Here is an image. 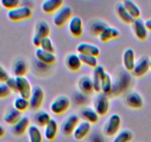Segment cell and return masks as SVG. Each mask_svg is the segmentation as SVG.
Listing matches in <instances>:
<instances>
[{
  "instance_id": "cell-24",
  "label": "cell",
  "mask_w": 151,
  "mask_h": 142,
  "mask_svg": "<svg viewBox=\"0 0 151 142\" xmlns=\"http://www.w3.org/2000/svg\"><path fill=\"white\" fill-rule=\"evenodd\" d=\"M78 87L81 92L83 94H89L94 91L92 78L88 75H83L78 81Z\"/></svg>"
},
{
  "instance_id": "cell-19",
  "label": "cell",
  "mask_w": 151,
  "mask_h": 142,
  "mask_svg": "<svg viewBox=\"0 0 151 142\" xmlns=\"http://www.w3.org/2000/svg\"><path fill=\"white\" fill-rule=\"evenodd\" d=\"M35 56L39 62L45 64L50 65L52 64L56 60V56L55 53L47 52L43 49L38 47L35 50Z\"/></svg>"
},
{
  "instance_id": "cell-38",
  "label": "cell",
  "mask_w": 151,
  "mask_h": 142,
  "mask_svg": "<svg viewBox=\"0 0 151 142\" xmlns=\"http://www.w3.org/2000/svg\"><path fill=\"white\" fill-rule=\"evenodd\" d=\"M0 3L1 7L7 9V10L14 9L21 5V1L19 0H1Z\"/></svg>"
},
{
  "instance_id": "cell-36",
  "label": "cell",
  "mask_w": 151,
  "mask_h": 142,
  "mask_svg": "<svg viewBox=\"0 0 151 142\" xmlns=\"http://www.w3.org/2000/svg\"><path fill=\"white\" fill-rule=\"evenodd\" d=\"M80 59H81L82 64L87 65L90 67L95 68L98 66V60L97 57L93 56H88V55L79 54Z\"/></svg>"
},
{
  "instance_id": "cell-20",
  "label": "cell",
  "mask_w": 151,
  "mask_h": 142,
  "mask_svg": "<svg viewBox=\"0 0 151 142\" xmlns=\"http://www.w3.org/2000/svg\"><path fill=\"white\" fill-rule=\"evenodd\" d=\"M119 36H120V32L119 29L114 27L108 26L102 31V33L98 36L102 42H107L110 40L118 38Z\"/></svg>"
},
{
  "instance_id": "cell-44",
  "label": "cell",
  "mask_w": 151,
  "mask_h": 142,
  "mask_svg": "<svg viewBox=\"0 0 151 142\" xmlns=\"http://www.w3.org/2000/svg\"><path fill=\"white\" fill-rule=\"evenodd\" d=\"M5 135V129L2 125L0 124V138H2Z\"/></svg>"
},
{
  "instance_id": "cell-14",
  "label": "cell",
  "mask_w": 151,
  "mask_h": 142,
  "mask_svg": "<svg viewBox=\"0 0 151 142\" xmlns=\"http://www.w3.org/2000/svg\"><path fill=\"white\" fill-rule=\"evenodd\" d=\"M77 51L79 54L88 55L95 57H97L100 54V50L98 46L88 42H82L78 44Z\"/></svg>"
},
{
  "instance_id": "cell-28",
  "label": "cell",
  "mask_w": 151,
  "mask_h": 142,
  "mask_svg": "<svg viewBox=\"0 0 151 142\" xmlns=\"http://www.w3.org/2000/svg\"><path fill=\"white\" fill-rule=\"evenodd\" d=\"M27 71V65L23 59H18L12 67V72L15 77L24 76Z\"/></svg>"
},
{
  "instance_id": "cell-23",
  "label": "cell",
  "mask_w": 151,
  "mask_h": 142,
  "mask_svg": "<svg viewBox=\"0 0 151 142\" xmlns=\"http://www.w3.org/2000/svg\"><path fill=\"white\" fill-rule=\"evenodd\" d=\"M66 66L71 71H78L81 69L82 66V62L80 59L79 54L70 53L66 58Z\"/></svg>"
},
{
  "instance_id": "cell-34",
  "label": "cell",
  "mask_w": 151,
  "mask_h": 142,
  "mask_svg": "<svg viewBox=\"0 0 151 142\" xmlns=\"http://www.w3.org/2000/svg\"><path fill=\"white\" fill-rule=\"evenodd\" d=\"M13 107L21 112H24L29 107V99L18 96L13 101Z\"/></svg>"
},
{
  "instance_id": "cell-27",
  "label": "cell",
  "mask_w": 151,
  "mask_h": 142,
  "mask_svg": "<svg viewBox=\"0 0 151 142\" xmlns=\"http://www.w3.org/2000/svg\"><path fill=\"white\" fill-rule=\"evenodd\" d=\"M29 142H42L43 135L39 127L36 124H31L27 130Z\"/></svg>"
},
{
  "instance_id": "cell-39",
  "label": "cell",
  "mask_w": 151,
  "mask_h": 142,
  "mask_svg": "<svg viewBox=\"0 0 151 142\" xmlns=\"http://www.w3.org/2000/svg\"><path fill=\"white\" fill-rule=\"evenodd\" d=\"M10 89L7 87L5 82H0V99H4L10 96L11 93Z\"/></svg>"
},
{
  "instance_id": "cell-30",
  "label": "cell",
  "mask_w": 151,
  "mask_h": 142,
  "mask_svg": "<svg viewBox=\"0 0 151 142\" xmlns=\"http://www.w3.org/2000/svg\"><path fill=\"white\" fill-rule=\"evenodd\" d=\"M51 119L50 113L45 110H39L34 115V120L38 127H45Z\"/></svg>"
},
{
  "instance_id": "cell-41",
  "label": "cell",
  "mask_w": 151,
  "mask_h": 142,
  "mask_svg": "<svg viewBox=\"0 0 151 142\" xmlns=\"http://www.w3.org/2000/svg\"><path fill=\"white\" fill-rule=\"evenodd\" d=\"M10 75H9L8 72L6 70L5 68L0 64V82H5L7 79L9 78Z\"/></svg>"
},
{
  "instance_id": "cell-31",
  "label": "cell",
  "mask_w": 151,
  "mask_h": 142,
  "mask_svg": "<svg viewBox=\"0 0 151 142\" xmlns=\"http://www.w3.org/2000/svg\"><path fill=\"white\" fill-rule=\"evenodd\" d=\"M122 4L134 19L140 18L142 12L137 3L131 1V0H125L122 2Z\"/></svg>"
},
{
  "instance_id": "cell-11",
  "label": "cell",
  "mask_w": 151,
  "mask_h": 142,
  "mask_svg": "<svg viewBox=\"0 0 151 142\" xmlns=\"http://www.w3.org/2000/svg\"><path fill=\"white\" fill-rule=\"evenodd\" d=\"M132 28L135 36L138 39L144 41L147 38L148 30L145 24V21L142 18L135 19L132 23Z\"/></svg>"
},
{
  "instance_id": "cell-7",
  "label": "cell",
  "mask_w": 151,
  "mask_h": 142,
  "mask_svg": "<svg viewBox=\"0 0 151 142\" xmlns=\"http://www.w3.org/2000/svg\"><path fill=\"white\" fill-rule=\"evenodd\" d=\"M94 109L100 116L106 115L109 109V100L108 96L99 93L94 101Z\"/></svg>"
},
{
  "instance_id": "cell-35",
  "label": "cell",
  "mask_w": 151,
  "mask_h": 142,
  "mask_svg": "<svg viewBox=\"0 0 151 142\" xmlns=\"http://www.w3.org/2000/svg\"><path fill=\"white\" fill-rule=\"evenodd\" d=\"M106 27H108L106 22H103V21L97 20L91 24V26H90V31L93 35L99 36Z\"/></svg>"
},
{
  "instance_id": "cell-16",
  "label": "cell",
  "mask_w": 151,
  "mask_h": 142,
  "mask_svg": "<svg viewBox=\"0 0 151 142\" xmlns=\"http://www.w3.org/2000/svg\"><path fill=\"white\" fill-rule=\"evenodd\" d=\"M30 126L29 118L27 116H22V118L15 124L12 126V132L17 136H21L27 131Z\"/></svg>"
},
{
  "instance_id": "cell-29",
  "label": "cell",
  "mask_w": 151,
  "mask_h": 142,
  "mask_svg": "<svg viewBox=\"0 0 151 142\" xmlns=\"http://www.w3.org/2000/svg\"><path fill=\"white\" fill-rule=\"evenodd\" d=\"M112 91H113V82H112L111 76L109 72L106 71L102 77L101 93L108 96V95L111 94Z\"/></svg>"
},
{
  "instance_id": "cell-33",
  "label": "cell",
  "mask_w": 151,
  "mask_h": 142,
  "mask_svg": "<svg viewBox=\"0 0 151 142\" xmlns=\"http://www.w3.org/2000/svg\"><path fill=\"white\" fill-rule=\"evenodd\" d=\"M132 139V132L127 129H124L119 131V133L114 136L113 142H131Z\"/></svg>"
},
{
  "instance_id": "cell-8",
  "label": "cell",
  "mask_w": 151,
  "mask_h": 142,
  "mask_svg": "<svg viewBox=\"0 0 151 142\" xmlns=\"http://www.w3.org/2000/svg\"><path fill=\"white\" fill-rule=\"evenodd\" d=\"M44 99V92L40 86L32 87V92L29 98V107L32 109H38L42 104Z\"/></svg>"
},
{
  "instance_id": "cell-12",
  "label": "cell",
  "mask_w": 151,
  "mask_h": 142,
  "mask_svg": "<svg viewBox=\"0 0 151 142\" xmlns=\"http://www.w3.org/2000/svg\"><path fill=\"white\" fill-rule=\"evenodd\" d=\"M91 129V124L89 122L84 120L80 121L72 133L74 138L77 141L83 140L89 134Z\"/></svg>"
},
{
  "instance_id": "cell-6",
  "label": "cell",
  "mask_w": 151,
  "mask_h": 142,
  "mask_svg": "<svg viewBox=\"0 0 151 142\" xmlns=\"http://www.w3.org/2000/svg\"><path fill=\"white\" fill-rule=\"evenodd\" d=\"M16 92L21 97L29 99L32 92V86L30 81L27 77L19 76L16 77Z\"/></svg>"
},
{
  "instance_id": "cell-26",
  "label": "cell",
  "mask_w": 151,
  "mask_h": 142,
  "mask_svg": "<svg viewBox=\"0 0 151 142\" xmlns=\"http://www.w3.org/2000/svg\"><path fill=\"white\" fill-rule=\"evenodd\" d=\"M22 118V112L18 111L14 107L9 109L7 112L4 113L3 120L4 122L8 125L13 126L16 124L20 118Z\"/></svg>"
},
{
  "instance_id": "cell-2",
  "label": "cell",
  "mask_w": 151,
  "mask_h": 142,
  "mask_svg": "<svg viewBox=\"0 0 151 142\" xmlns=\"http://www.w3.org/2000/svg\"><path fill=\"white\" fill-rule=\"evenodd\" d=\"M71 104L70 99L65 95L58 96L50 104V110L55 115H60L68 110Z\"/></svg>"
},
{
  "instance_id": "cell-21",
  "label": "cell",
  "mask_w": 151,
  "mask_h": 142,
  "mask_svg": "<svg viewBox=\"0 0 151 142\" xmlns=\"http://www.w3.org/2000/svg\"><path fill=\"white\" fill-rule=\"evenodd\" d=\"M63 0H45L41 4V9L46 13H55L63 6Z\"/></svg>"
},
{
  "instance_id": "cell-18",
  "label": "cell",
  "mask_w": 151,
  "mask_h": 142,
  "mask_svg": "<svg viewBox=\"0 0 151 142\" xmlns=\"http://www.w3.org/2000/svg\"><path fill=\"white\" fill-rule=\"evenodd\" d=\"M59 127L58 122L54 118H52L50 122L44 127V136L48 141H53L57 136Z\"/></svg>"
},
{
  "instance_id": "cell-1",
  "label": "cell",
  "mask_w": 151,
  "mask_h": 142,
  "mask_svg": "<svg viewBox=\"0 0 151 142\" xmlns=\"http://www.w3.org/2000/svg\"><path fill=\"white\" fill-rule=\"evenodd\" d=\"M32 16V10L27 5H20L12 10H7V16L10 21L19 22L29 19Z\"/></svg>"
},
{
  "instance_id": "cell-22",
  "label": "cell",
  "mask_w": 151,
  "mask_h": 142,
  "mask_svg": "<svg viewBox=\"0 0 151 142\" xmlns=\"http://www.w3.org/2000/svg\"><path fill=\"white\" fill-rule=\"evenodd\" d=\"M106 72L104 67L102 65H98L94 69L92 75V81L94 85V91L99 93H101V80L103 75Z\"/></svg>"
},
{
  "instance_id": "cell-25",
  "label": "cell",
  "mask_w": 151,
  "mask_h": 142,
  "mask_svg": "<svg viewBox=\"0 0 151 142\" xmlns=\"http://www.w3.org/2000/svg\"><path fill=\"white\" fill-rule=\"evenodd\" d=\"M81 117L84 119V121H86L89 122L90 124H95L98 121L99 116L95 109L90 106H86L83 108L81 112Z\"/></svg>"
},
{
  "instance_id": "cell-9",
  "label": "cell",
  "mask_w": 151,
  "mask_h": 142,
  "mask_svg": "<svg viewBox=\"0 0 151 142\" xmlns=\"http://www.w3.org/2000/svg\"><path fill=\"white\" fill-rule=\"evenodd\" d=\"M150 59L147 56H142L137 60L132 73L136 77H142L150 70Z\"/></svg>"
},
{
  "instance_id": "cell-3",
  "label": "cell",
  "mask_w": 151,
  "mask_h": 142,
  "mask_svg": "<svg viewBox=\"0 0 151 142\" xmlns=\"http://www.w3.org/2000/svg\"><path fill=\"white\" fill-rule=\"evenodd\" d=\"M50 33V27L49 24L45 21H40L36 24L35 28L33 37H32V44L35 47L40 46L41 40L44 38L49 37Z\"/></svg>"
},
{
  "instance_id": "cell-32",
  "label": "cell",
  "mask_w": 151,
  "mask_h": 142,
  "mask_svg": "<svg viewBox=\"0 0 151 142\" xmlns=\"http://www.w3.org/2000/svg\"><path fill=\"white\" fill-rule=\"evenodd\" d=\"M116 13L119 16V19L126 24H131L132 25L133 22L134 21V19L131 16L128 10L125 9L124 5L122 4H119L116 7Z\"/></svg>"
},
{
  "instance_id": "cell-13",
  "label": "cell",
  "mask_w": 151,
  "mask_h": 142,
  "mask_svg": "<svg viewBox=\"0 0 151 142\" xmlns=\"http://www.w3.org/2000/svg\"><path fill=\"white\" fill-rule=\"evenodd\" d=\"M69 32L75 37H80L83 33V23L80 16H72L69 21L68 25Z\"/></svg>"
},
{
  "instance_id": "cell-4",
  "label": "cell",
  "mask_w": 151,
  "mask_h": 142,
  "mask_svg": "<svg viewBox=\"0 0 151 142\" xmlns=\"http://www.w3.org/2000/svg\"><path fill=\"white\" fill-rule=\"evenodd\" d=\"M121 127V118L118 114H112L103 127V133L106 136L116 135Z\"/></svg>"
},
{
  "instance_id": "cell-17",
  "label": "cell",
  "mask_w": 151,
  "mask_h": 142,
  "mask_svg": "<svg viewBox=\"0 0 151 142\" xmlns=\"http://www.w3.org/2000/svg\"><path fill=\"white\" fill-rule=\"evenodd\" d=\"M126 103L130 107L140 109L144 104V100L141 95L136 91L131 92L126 96Z\"/></svg>"
},
{
  "instance_id": "cell-40",
  "label": "cell",
  "mask_w": 151,
  "mask_h": 142,
  "mask_svg": "<svg viewBox=\"0 0 151 142\" xmlns=\"http://www.w3.org/2000/svg\"><path fill=\"white\" fill-rule=\"evenodd\" d=\"M5 84H7V87L10 89L11 91L16 92V77H9L8 79L5 81Z\"/></svg>"
},
{
  "instance_id": "cell-37",
  "label": "cell",
  "mask_w": 151,
  "mask_h": 142,
  "mask_svg": "<svg viewBox=\"0 0 151 142\" xmlns=\"http://www.w3.org/2000/svg\"><path fill=\"white\" fill-rule=\"evenodd\" d=\"M40 48L43 49V50H46L47 52H50V53H55V46L53 44L52 41L50 37H47L41 40V43H40Z\"/></svg>"
},
{
  "instance_id": "cell-15",
  "label": "cell",
  "mask_w": 151,
  "mask_h": 142,
  "mask_svg": "<svg viewBox=\"0 0 151 142\" xmlns=\"http://www.w3.org/2000/svg\"><path fill=\"white\" fill-rule=\"evenodd\" d=\"M136 62L137 60H136L134 50L132 48H127L124 51L123 56H122V63H123L124 67L127 71L132 72L135 66Z\"/></svg>"
},
{
  "instance_id": "cell-10",
  "label": "cell",
  "mask_w": 151,
  "mask_h": 142,
  "mask_svg": "<svg viewBox=\"0 0 151 142\" xmlns=\"http://www.w3.org/2000/svg\"><path fill=\"white\" fill-rule=\"evenodd\" d=\"M79 122L80 118L78 115H75V114L69 115L62 123V133L65 135H69L72 134Z\"/></svg>"
},
{
  "instance_id": "cell-42",
  "label": "cell",
  "mask_w": 151,
  "mask_h": 142,
  "mask_svg": "<svg viewBox=\"0 0 151 142\" xmlns=\"http://www.w3.org/2000/svg\"><path fill=\"white\" fill-rule=\"evenodd\" d=\"M91 142H104V141L100 135H94L91 139Z\"/></svg>"
},
{
  "instance_id": "cell-5",
  "label": "cell",
  "mask_w": 151,
  "mask_h": 142,
  "mask_svg": "<svg viewBox=\"0 0 151 142\" xmlns=\"http://www.w3.org/2000/svg\"><path fill=\"white\" fill-rule=\"evenodd\" d=\"M72 14V10L69 6L63 5L53 16V24L56 27L63 26L68 21L70 20Z\"/></svg>"
},
{
  "instance_id": "cell-46",
  "label": "cell",
  "mask_w": 151,
  "mask_h": 142,
  "mask_svg": "<svg viewBox=\"0 0 151 142\" xmlns=\"http://www.w3.org/2000/svg\"><path fill=\"white\" fill-rule=\"evenodd\" d=\"M1 3H0V9H1Z\"/></svg>"
},
{
  "instance_id": "cell-43",
  "label": "cell",
  "mask_w": 151,
  "mask_h": 142,
  "mask_svg": "<svg viewBox=\"0 0 151 142\" xmlns=\"http://www.w3.org/2000/svg\"><path fill=\"white\" fill-rule=\"evenodd\" d=\"M145 26L147 28V29L148 30L151 31V18H149V19H146L145 21Z\"/></svg>"
},
{
  "instance_id": "cell-45",
  "label": "cell",
  "mask_w": 151,
  "mask_h": 142,
  "mask_svg": "<svg viewBox=\"0 0 151 142\" xmlns=\"http://www.w3.org/2000/svg\"><path fill=\"white\" fill-rule=\"evenodd\" d=\"M150 69L151 70V59H150Z\"/></svg>"
}]
</instances>
